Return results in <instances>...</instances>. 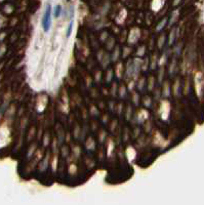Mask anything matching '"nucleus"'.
<instances>
[{"mask_svg": "<svg viewBox=\"0 0 204 205\" xmlns=\"http://www.w3.org/2000/svg\"><path fill=\"white\" fill-rule=\"evenodd\" d=\"M73 25H74V22H73V20H71V22H70V24H69V26H68V29H67V32H66L67 38H69L70 35H71L72 30H73Z\"/></svg>", "mask_w": 204, "mask_h": 205, "instance_id": "3", "label": "nucleus"}, {"mask_svg": "<svg viewBox=\"0 0 204 205\" xmlns=\"http://www.w3.org/2000/svg\"><path fill=\"white\" fill-rule=\"evenodd\" d=\"M62 13V6L60 4L56 5V7L54 9V18H59Z\"/></svg>", "mask_w": 204, "mask_h": 205, "instance_id": "2", "label": "nucleus"}, {"mask_svg": "<svg viewBox=\"0 0 204 205\" xmlns=\"http://www.w3.org/2000/svg\"><path fill=\"white\" fill-rule=\"evenodd\" d=\"M41 25H42L44 32H48L51 25V7L49 4L46 5L45 11H44V15L42 17V20H41Z\"/></svg>", "mask_w": 204, "mask_h": 205, "instance_id": "1", "label": "nucleus"}]
</instances>
